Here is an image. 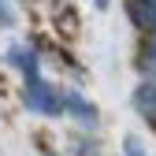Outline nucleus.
Wrapping results in <instances>:
<instances>
[{"label": "nucleus", "mask_w": 156, "mask_h": 156, "mask_svg": "<svg viewBox=\"0 0 156 156\" xmlns=\"http://www.w3.org/2000/svg\"><path fill=\"white\" fill-rule=\"evenodd\" d=\"M152 56H156V45H152Z\"/></svg>", "instance_id": "8"}, {"label": "nucleus", "mask_w": 156, "mask_h": 156, "mask_svg": "<svg viewBox=\"0 0 156 156\" xmlns=\"http://www.w3.org/2000/svg\"><path fill=\"white\" fill-rule=\"evenodd\" d=\"M126 152H130V156H145V149H141L138 138H126Z\"/></svg>", "instance_id": "6"}, {"label": "nucleus", "mask_w": 156, "mask_h": 156, "mask_svg": "<svg viewBox=\"0 0 156 156\" xmlns=\"http://www.w3.org/2000/svg\"><path fill=\"white\" fill-rule=\"evenodd\" d=\"M23 101H26V108H30V112H41V115H60V112H63V97L56 93L48 82H41V74L26 78Z\"/></svg>", "instance_id": "1"}, {"label": "nucleus", "mask_w": 156, "mask_h": 156, "mask_svg": "<svg viewBox=\"0 0 156 156\" xmlns=\"http://www.w3.org/2000/svg\"><path fill=\"white\" fill-rule=\"evenodd\" d=\"M63 108H67V112H74L78 119H82V123H93V119H97L93 104H86V101H82L78 93H67V97H63Z\"/></svg>", "instance_id": "3"}, {"label": "nucleus", "mask_w": 156, "mask_h": 156, "mask_svg": "<svg viewBox=\"0 0 156 156\" xmlns=\"http://www.w3.org/2000/svg\"><path fill=\"white\" fill-rule=\"evenodd\" d=\"M15 23V11L8 8V0H0V26H11Z\"/></svg>", "instance_id": "5"}, {"label": "nucleus", "mask_w": 156, "mask_h": 156, "mask_svg": "<svg viewBox=\"0 0 156 156\" xmlns=\"http://www.w3.org/2000/svg\"><path fill=\"white\" fill-rule=\"evenodd\" d=\"M134 101H138V108H141V112H156V86H141Z\"/></svg>", "instance_id": "4"}, {"label": "nucleus", "mask_w": 156, "mask_h": 156, "mask_svg": "<svg viewBox=\"0 0 156 156\" xmlns=\"http://www.w3.org/2000/svg\"><path fill=\"white\" fill-rule=\"evenodd\" d=\"M8 63H11V67H19L26 78H34V74H37V56H34L30 48H23V45L8 48Z\"/></svg>", "instance_id": "2"}, {"label": "nucleus", "mask_w": 156, "mask_h": 156, "mask_svg": "<svg viewBox=\"0 0 156 156\" xmlns=\"http://www.w3.org/2000/svg\"><path fill=\"white\" fill-rule=\"evenodd\" d=\"M93 4H97V8H108V0H93Z\"/></svg>", "instance_id": "7"}]
</instances>
